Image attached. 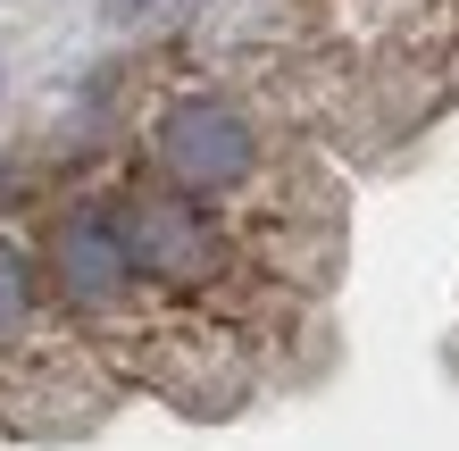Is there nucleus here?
<instances>
[{"label": "nucleus", "instance_id": "nucleus-4", "mask_svg": "<svg viewBox=\"0 0 459 451\" xmlns=\"http://www.w3.org/2000/svg\"><path fill=\"white\" fill-rule=\"evenodd\" d=\"M134 9H151V0H117V17H134Z\"/></svg>", "mask_w": 459, "mask_h": 451}, {"label": "nucleus", "instance_id": "nucleus-2", "mask_svg": "<svg viewBox=\"0 0 459 451\" xmlns=\"http://www.w3.org/2000/svg\"><path fill=\"white\" fill-rule=\"evenodd\" d=\"M50 259H59V284H67L75 301H109L117 284L134 276L126 226H109V218H67L59 243H50Z\"/></svg>", "mask_w": 459, "mask_h": 451}, {"label": "nucleus", "instance_id": "nucleus-1", "mask_svg": "<svg viewBox=\"0 0 459 451\" xmlns=\"http://www.w3.org/2000/svg\"><path fill=\"white\" fill-rule=\"evenodd\" d=\"M159 159H168L176 184H234L251 168V126H242L226 100H184L159 126Z\"/></svg>", "mask_w": 459, "mask_h": 451}, {"label": "nucleus", "instance_id": "nucleus-3", "mask_svg": "<svg viewBox=\"0 0 459 451\" xmlns=\"http://www.w3.org/2000/svg\"><path fill=\"white\" fill-rule=\"evenodd\" d=\"M17 317H25V259L0 251V334H9Z\"/></svg>", "mask_w": 459, "mask_h": 451}]
</instances>
